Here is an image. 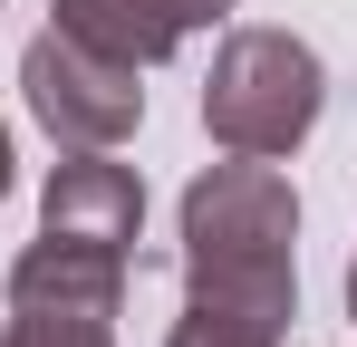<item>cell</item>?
<instances>
[{"label":"cell","mask_w":357,"mask_h":347,"mask_svg":"<svg viewBox=\"0 0 357 347\" xmlns=\"http://www.w3.org/2000/svg\"><path fill=\"white\" fill-rule=\"evenodd\" d=\"M183 309L290 338L299 318V193L271 155H232L183 183Z\"/></svg>","instance_id":"6da1fadb"},{"label":"cell","mask_w":357,"mask_h":347,"mask_svg":"<svg viewBox=\"0 0 357 347\" xmlns=\"http://www.w3.org/2000/svg\"><path fill=\"white\" fill-rule=\"evenodd\" d=\"M328 107V68L290 29H232L203 77V125L222 155H290Z\"/></svg>","instance_id":"7a4b0ae2"},{"label":"cell","mask_w":357,"mask_h":347,"mask_svg":"<svg viewBox=\"0 0 357 347\" xmlns=\"http://www.w3.org/2000/svg\"><path fill=\"white\" fill-rule=\"evenodd\" d=\"M126 309V261L77 251V241H29L10 270V347H116Z\"/></svg>","instance_id":"3957f363"},{"label":"cell","mask_w":357,"mask_h":347,"mask_svg":"<svg viewBox=\"0 0 357 347\" xmlns=\"http://www.w3.org/2000/svg\"><path fill=\"white\" fill-rule=\"evenodd\" d=\"M20 87H29V116L59 135V145H126L135 125H145V87H135V68L107 49H87V39H68L59 20L29 39L20 58Z\"/></svg>","instance_id":"277c9868"},{"label":"cell","mask_w":357,"mask_h":347,"mask_svg":"<svg viewBox=\"0 0 357 347\" xmlns=\"http://www.w3.org/2000/svg\"><path fill=\"white\" fill-rule=\"evenodd\" d=\"M39 231H49V241H77V251H116V261H135L145 183H135L126 164H107L97 145H68V164L49 174V193H39Z\"/></svg>","instance_id":"5b68a950"},{"label":"cell","mask_w":357,"mask_h":347,"mask_svg":"<svg viewBox=\"0 0 357 347\" xmlns=\"http://www.w3.org/2000/svg\"><path fill=\"white\" fill-rule=\"evenodd\" d=\"M222 10H241V0H49V20H59L68 39L126 58V68L174 58L183 39H193V29H213Z\"/></svg>","instance_id":"8992f818"},{"label":"cell","mask_w":357,"mask_h":347,"mask_svg":"<svg viewBox=\"0 0 357 347\" xmlns=\"http://www.w3.org/2000/svg\"><path fill=\"white\" fill-rule=\"evenodd\" d=\"M165 347H280V338H271V328H251V318H213V309H183Z\"/></svg>","instance_id":"52a82bcc"},{"label":"cell","mask_w":357,"mask_h":347,"mask_svg":"<svg viewBox=\"0 0 357 347\" xmlns=\"http://www.w3.org/2000/svg\"><path fill=\"white\" fill-rule=\"evenodd\" d=\"M0 193H10V125H0Z\"/></svg>","instance_id":"ba28073f"},{"label":"cell","mask_w":357,"mask_h":347,"mask_svg":"<svg viewBox=\"0 0 357 347\" xmlns=\"http://www.w3.org/2000/svg\"><path fill=\"white\" fill-rule=\"evenodd\" d=\"M348 318H357V261H348Z\"/></svg>","instance_id":"9c48e42d"},{"label":"cell","mask_w":357,"mask_h":347,"mask_svg":"<svg viewBox=\"0 0 357 347\" xmlns=\"http://www.w3.org/2000/svg\"><path fill=\"white\" fill-rule=\"evenodd\" d=\"M0 347H10V318H0Z\"/></svg>","instance_id":"30bf717a"}]
</instances>
